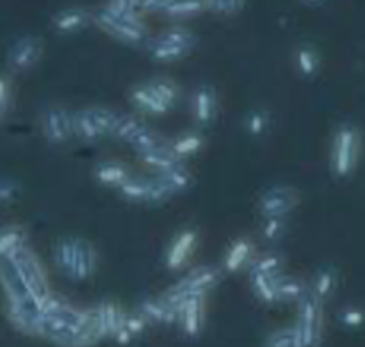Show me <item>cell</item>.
Masks as SVG:
<instances>
[{
    "mask_svg": "<svg viewBox=\"0 0 365 347\" xmlns=\"http://www.w3.org/2000/svg\"><path fill=\"white\" fill-rule=\"evenodd\" d=\"M0 278L9 292L11 301H32L41 305L43 299L50 294L45 269L27 246L0 260Z\"/></svg>",
    "mask_w": 365,
    "mask_h": 347,
    "instance_id": "1",
    "label": "cell"
},
{
    "mask_svg": "<svg viewBox=\"0 0 365 347\" xmlns=\"http://www.w3.org/2000/svg\"><path fill=\"white\" fill-rule=\"evenodd\" d=\"M284 266V257L280 253L267 252L259 257H253L250 262V273H262V274H273L278 276Z\"/></svg>",
    "mask_w": 365,
    "mask_h": 347,
    "instance_id": "30",
    "label": "cell"
},
{
    "mask_svg": "<svg viewBox=\"0 0 365 347\" xmlns=\"http://www.w3.org/2000/svg\"><path fill=\"white\" fill-rule=\"evenodd\" d=\"M192 110H195V118L200 125H207L214 120V114H216V93H214L210 86L198 88L195 95V102H192Z\"/></svg>",
    "mask_w": 365,
    "mask_h": 347,
    "instance_id": "19",
    "label": "cell"
},
{
    "mask_svg": "<svg viewBox=\"0 0 365 347\" xmlns=\"http://www.w3.org/2000/svg\"><path fill=\"white\" fill-rule=\"evenodd\" d=\"M128 143H130L132 148H134L138 153L146 152V150L150 148H155V146L168 145V141L159 134V132L152 130V128L146 127V125L141 128V130L135 132Z\"/></svg>",
    "mask_w": 365,
    "mask_h": 347,
    "instance_id": "34",
    "label": "cell"
},
{
    "mask_svg": "<svg viewBox=\"0 0 365 347\" xmlns=\"http://www.w3.org/2000/svg\"><path fill=\"white\" fill-rule=\"evenodd\" d=\"M96 269V252L88 241L77 239V249H75L73 266H71L70 278L73 280H88L93 276Z\"/></svg>",
    "mask_w": 365,
    "mask_h": 347,
    "instance_id": "14",
    "label": "cell"
},
{
    "mask_svg": "<svg viewBox=\"0 0 365 347\" xmlns=\"http://www.w3.org/2000/svg\"><path fill=\"white\" fill-rule=\"evenodd\" d=\"M13 192H14L13 185L2 184V182H0V202H6V200L13 198Z\"/></svg>",
    "mask_w": 365,
    "mask_h": 347,
    "instance_id": "43",
    "label": "cell"
},
{
    "mask_svg": "<svg viewBox=\"0 0 365 347\" xmlns=\"http://www.w3.org/2000/svg\"><path fill=\"white\" fill-rule=\"evenodd\" d=\"M335 285H337V273L331 266H324L317 271L316 280H314V287L310 294L316 296L321 303L327 298H330L331 292L335 291Z\"/></svg>",
    "mask_w": 365,
    "mask_h": 347,
    "instance_id": "25",
    "label": "cell"
},
{
    "mask_svg": "<svg viewBox=\"0 0 365 347\" xmlns=\"http://www.w3.org/2000/svg\"><path fill=\"white\" fill-rule=\"evenodd\" d=\"M267 347H299L294 328L292 330H280L273 333L267 341Z\"/></svg>",
    "mask_w": 365,
    "mask_h": 347,
    "instance_id": "39",
    "label": "cell"
},
{
    "mask_svg": "<svg viewBox=\"0 0 365 347\" xmlns=\"http://www.w3.org/2000/svg\"><path fill=\"white\" fill-rule=\"evenodd\" d=\"M95 177L100 184L113 185V187H120L130 173L125 164L116 162V160H103L95 167Z\"/></svg>",
    "mask_w": 365,
    "mask_h": 347,
    "instance_id": "21",
    "label": "cell"
},
{
    "mask_svg": "<svg viewBox=\"0 0 365 347\" xmlns=\"http://www.w3.org/2000/svg\"><path fill=\"white\" fill-rule=\"evenodd\" d=\"M287 230V217L285 216H269L264 217L262 235L267 242H278Z\"/></svg>",
    "mask_w": 365,
    "mask_h": 347,
    "instance_id": "36",
    "label": "cell"
},
{
    "mask_svg": "<svg viewBox=\"0 0 365 347\" xmlns=\"http://www.w3.org/2000/svg\"><path fill=\"white\" fill-rule=\"evenodd\" d=\"M269 128V114L264 109H257L246 118V130L252 138H262Z\"/></svg>",
    "mask_w": 365,
    "mask_h": 347,
    "instance_id": "37",
    "label": "cell"
},
{
    "mask_svg": "<svg viewBox=\"0 0 365 347\" xmlns=\"http://www.w3.org/2000/svg\"><path fill=\"white\" fill-rule=\"evenodd\" d=\"M252 259H253L252 239L248 237L237 239V241L232 242L227 255H225V271H227V273H235V271L242 269L245 266H250Z\"/></svg>",
    "mask_w": 365,
    "mask_h": 347,
    "instance_id": "17",
    "label": "cell"
},
{
    "mask_svg": "<svg viewBox=\"0 0 365 347\" xmlns=\"http://www.w3.org/2000/svg\"><path fill=\"white\" fill-rule=\"evenodd\" d=\"M75 249H77V237L61 239L56 244V249H53V260H56L57 267H59L66 276H70L71 266H73Z\"/></svg>",
    "mask_w": 365,
    "mask_h": 347,
    "instance_id": "29",
    "label": "cell"
},
{
    "mask_svg": "<svg viewBox=\"0 0 365 347\" xmlns=\"http://www.w3.org/2000/svg\"><path fill=\"white\" fill-rule=\"evenodd\" d=\"M299 202V195L296 189L287 185L267 189L260 198V214L264 217L269 216H287Z\"/></svg>",
    "mask_w": 365,
    "mask_h": 347,
    "instance_id": "8",
    "label": "cell"
},
{
    "mask_svg": "<svg viewBox=\"0 0 365 347\" xmlns=\"http://www.w3.org/2000/svg\"><path fill=\"white\" fill-rule=\"evenodd\" d=\"M138 157L141 159L143 164H146V166H150V167H155V170H159V171H164V170H168V167H171V166H175V164L180 162V160H178V157L171 152L170 141H168V145L155 146V148H150V150H146V152L138 153Z\"/></svg>",
    "mask_w": 365,
    "mask_h": 347,
    "instance_id": "22",
    "label": "cell"
},
{
    "mask_svg": "<svg viewBox=\"0 0 365 347\" xmlns=\"http://www.w3.org/2000/svg\"><path fill=\"white\" fill-rule=\"evenodd\" d=\"M203 145H205V139L200 132H187V134H182L175 138L173 141H170L171 152L178 157V160L198 153L203 148Z\"/></svg>",
    "mask_w": 365,
    "mask_h": 347,
    "instance_id": "24",
    "label": "cell"
},
{
    "mask_svg": "<svg viewBox=\"0 0 365 347\" xmlns=\"http://www.w3.org/2000/svg\"><path fill=\"white\" fill-rule=\"evenodd\" d=\"M139 314L146 319V323H177L178 312L173 305L166 301V298L146 299L139 309Z\"/></svg>",
    "mask_w": 365,
    "mask_h": 347,
    "instance_id": "16",
    "label": "cell"
},
{
    "mask_svg": "<svg viewBox=\"0 0 365 347\" xmlns=\"http://www.w3.org/2000/svg\"><path fill=\"white\" fill-rule=\"evenodd\" d=\"M24 246H27V234L24 228L16 224L0 228V260L11 257Z\"/></svg>",
    "mask_w": 365,
    "mask_h": 347,
    "instance_id": "23",
    "label": "cell"
},
{
    "mask_svg": "<svg viewBox=\"0 0 365 347\" xmlns=\"http://www.w3.org/2000/svg\"><path fill=\"white\" fill-rule=\"evenodd\" d=\"M360 153V132L355 125L344 123L335 134L331 150V170L335 177L346 178L355 171Z\"/></svg>",
    "mask_w": 365,
    "mask_h": 347,
    "instance_id": "4",
    "label": "cell"
},
{
    "mask_svg": "<svg viewBox=\"0 0 365 347\" xmlns=\"http://www.w3.org/2000/svg\"><path fill=\"white\" fill-rule=\"evenodd\" d=\"M344 323L346 324L362 323V314H360V312H346L344 314Z\"/></svg>",
    "mask_w": 365,
    "mask_h": 347,
    "instance_id": "44",
    "label": "cell"
},
{
    "mask_svg": "<svg viewBox=\"0 0 365 347\" xmlns=\"http://www.w3.org/2000/svg\"><path fill=\"white\" fill-rule=\"evenodd\" d=\"M296 64H298L299 73L305 78L316 77L319 71V53L312 45H302L296 52Z\"/></svg>",
    "mask_w": 365,
    "mask_h": 347,
    "instance_id": "32",
    "label": "cell"
},
{
    "mask_svg": "<svg viewBox=\"0 0 365 347\" xmlns=\"http://www.w3.org/2000/svg\"><path fill=\"white\" fill-rule=\"evenodd\" d=\"M146 328V319L141 316V314H135V316H127L125 317V323L120 330L114 333V341L118 344L125 346V344H130L138 335H141Z\"/></svg>",
    "mask_w": 365,
    "mask_h": 347,
    "instance_id": "33",
    "label": "cell"
},
{
    "mask_svg": "<svg viewBox=\"0 0 365 347\" xmlns=\"http://www.w3.org/2000/svg\"><path fill=\"white\" fill-rule=\"evenodd\" d=\"M177 323L189 337H196L205 324V303L203 296H191L182 303Z\"/></svg>",
    "mask_w": 365,
    "mask_h": 347,
    "instance_id": "13",
    "label": "cell"
},
{
    "mask_svg": "<svg viewBox=\"0 0 365 347\" xmlns=\"http://www.w3.org/2000/svg\"><path fill=\"white\" fill-rule=\"evenodd\" d=\"M118 114L103 107H89L73 114V135L82 141H98L106 135L113 134Z\"/></svg>",
    "mask_w": 365,
    "mask_h": 347,
    "instance_id": "6",
    "label": "cell"
},
{
    "mask_svg": "<svg viewBox=\"0 0 365 347\" xmlns=\"http://www.w3.org/2000/svg\"><path fill=\"white\" fill-rule=\"evenodd\" d=\"M246 0H205L207 9L220 14H234L242 9Z\"/></svg>",
    "mask_w": 365,
    "mask_h": 347,
    "instance_id": "38",
    "label": "cell"
},
{
    "mask_svg": "<svg viewBox=\"0 0 365 347\" xmlns=\"http://www.w3.org/2000/svg\"><path fill=\"white\" fill-rule=\"evenodd\" d=\"M95 21L107 34L114 36L128 45H139L146 39V27L139 20L138 14L118 13L106 6L95 14Z\"/></svg>",
    "mask_w": 365,
    "mask_h": 347,
    "instance_id": "3",
    "label": "cell"
},
{
    "mask_svg": "<svg viewBox=\"0 0 365 347\" xmlns=\"http://www.w3.org/2000/svg\"><path fill=\"white\" fill-rule=\"evenodd\" d=\"M307 294L305 284L298 278L280 276L277 278V296L278 301H299Z\"/></svg>",
    "mask_w": 365,
    "mask_h": 347,
    "instance_id": "27",
    "label": "cell"
},
{
    "mask_svg": "<svg viewBox=\"0 0 365 347\" xmlns=\"http://www.w3.org/2000/svg\"><path fill=\"white\" fill-rule=\"evenodd\" d=\"M41 41L34 36H25L20 38L9 50L7 63L13 71H27L34 66L41 57Z\"/></svg>",
    "mask_w": 365,
    "mask_h": 347,
    "instance_id": "10",
    "label": "cell"
},
{
    "mask_svg": "<svg viewBox=\"0 0 365 347\" xmlns=\"http://www.w3.org/2000/svg\"><path fill=\"white\" fill-rule=\"evenodd\" d=\"M118 191H120V195L125 200L135 203H159L171 196V192L160 184L159 178H155V180H146V178L128 177L118 187Z\"/></svg>",
    "mask_w": 365,
    "mask_h": 347,
    "instance_id": "7",
    "label": "cell"
},
{
    "mask_svg": "<svg viewBox=\"0 0 365 347\" xmlns=\"http://www.w3.org/2000/svg\"><path fill=\"white\" fill-rule=\"evenodd\" d=\"M252 274V289L257 294V298L266 303H277V278L273 274L262 273H250Z\"/></svg>",
    "mask_w": 365,
    "mask_h": 347,
    "instance_id": "28",
    "label": "cell"
},
{
    "mask_svg": "<svg viewBox=\"0 0 365 347\" xmlns=\"http://www.w3.org/2000/svg\"><path fill=\"white\" fill-rule=\"evenodd\" d=\"M132 103L138 107L139 110L148 114H166L170 110V107L155 95V93L150 89L148 84L138 86V88L132 89Z\"/></svg>",
    "mask_w": 365,
    "mask_h": 347,
    "instance_id": "20",
    "label": "cell"
},
{
    "mask_svg": "<svg viewBox=\"0 0 365 347\" xmlns=\"http://www.w3.org/2000/svg\"><path fill=\"white\" fill-rule=\"evenodd\" d=\"M91 317L100 338H103L114 337V333L123 326L127 316H125V312L118 303L102 301L98 306L91 309Z\"/></svg>",
    "mask_w": 365,
    "mask_h": 347,
    "instance_id": "11",
    "label": "cell"
},
{
    "mask_svg": "<svg viewBox=\"0 0 365 347\" xmlns=\"http://www.w3.org/2000/svg\"><path fill=\"white\" fill-rule=\"evenodd\" d=\"M9 96H11L9 81H7L6 77H0V118L6 114L7 105H9Z\"/></svg>",
    "mask_w": 365,
    "mask_h": 347,
    "instance_id": "41",
    "label": "cell"
},
{
    "mask_svg": "<svg viewBox=\"0 0 365 347\" xmlns=\"http://www.w3.org/2000/svg\"><path fill=\"white\" fill-rule=\"evenodd\" d=\"M196 242H198V234L192 228H185V230L178 232L177 237L171 241L170 249L166 253V266L168 269L177 271L182 269L189 259L192 257L196 249Z\"/></svg>",
    "mask_w": 365,
    "mask_h": 347,
    "instance_id": "12",
    "label": "cell"
},
{
    "mask_svg": "<svg viewBox=\"0 0 365 347\" xmlns=\"http://www.w3.org/2000/svg\"><path fill=\"white\" fill-rule=\"evenodd\" d=\"M148 86L150 89L170 107V109L177 105L178 98H180V88H178L177 82L166 77H157L152 78V81L148 82Z\"/></svg>",
    "mask_w": 365,
    "mask_h": 347,
    "instance_id": "31",
    "label": "cell"
},
{
    "mask_svg": "<svg viewBox=\"0 0 365 347\" xmlns=\"http://www.w3.org/2000/svg\"><path fill=\"white\" fill-rule=\"evenodd\" d=\"M43 135L52 145H63L73 135V114L61 107H52L43 116Z\"/></svg>",
    "mask_w": 365,
    "mask_h": 347,
    "instance_id": "9",
    "label": "cell"
},
{
    "mask_svg": "<svg viewBox=\"0 0 365 347\" xmlns=\"http://www.w3.org/2000/svg\"><path fill=\"white\" fill-rule=\"evenodd\" d=\"M89 21H91V14L88 11L82 7H68L53 16L52 25L61 34H73V32L82 31Z\"/></svg>",
    "mask_w": 365,
    "mask_h": 347,
    "instance_id": "15",
    "label": "cell"
},
{
    "mask_svg": "<svg viewBox=\"0 0 365 347\" xmlns=\"http://www.w3.org/2000/svg\"><path fill=\"white\" fill-rule=\"evenodd\" d=\"M157 178H159L160 184H163L171 195L187 191L192 185V175L189 173V170H185L180 162L168 167V170L159 171V177Z\"/></svg>",
    "mask_w": 365,
    "mask_h": 347,
    "instance_id": "18",
    "label": "cell"
},
{
    "mask_svg": "<svg viewBox=\"0 0 365 347\" xmlns=\"http://www.w3.org/2000/svg\"><path fill=\"white\" fill-rule=\"evenodd\" d=\"M107 7L127 14H138V11H141L139 9V0H109Z\"/></svg>",
    "mask_w": 365,
    "mask_h": 347,
    "instance_id": "40",
    "label": "cell"
},
{
    "mask_svg": "<svg viewBox=\"0 0 365 347\" xmlns=\"http://www.w3.org/2000/svg\"><path fill=\"white\" fill-rule=\"evenodd\" d=\"M195 45L196 38L191 31L175 27L170 31H164L153 41H150L148 53L152 59L159 61V63H173V61L187 56Z\"/></svg>",
    "mask_w": 365,
    "mask_h": 347,
    "instance_id": "5",
    "label": "cell"
},
{
    "mask_svg": "<svg viewBox=\"0 0 365 347\" xmlns=\"http://www.w3.org/2000/svg\"><path fill=\"white\" fill-rule=\"evenodd\" d=\"M221 280V271L216 269L212 266H202L192 269L191 273L185 278H182L175 287H171L170 291L164 294L166 301L170 305H173L177 309V312L180 310L182 303L185 301L191 296H203L205 298L207 292L210 289L216 287Z\"/></svg>",
    "mask_w": 365,
    "mask_h": 347,
    "instance_id": "2",
    "label": "cell"
},
{
    "mask_svg": "<svg viewBox=\"0 0 365 347\" xmlns=\"http://www.w3.org/2000/svg\"><path fill=\"white\" fill-rule=\"evenodd\" d=\"M145 127L141 120H138L135 116H118L116 123H114L113 128V135L114 138L121 139V141H130L132 135L135 134L138 130Z\"/></svg>",
    "mask_w": 365,
    "mask_h": 347,
    "instance_id": "35",
    "label": "cell"
},
{
    "mask_svg": "<svg viewBox=\"0 0 365 347\" xmlns=\"http://www.w3.org/2000/svg\"><path fill=\"white\" fill-rule=\"evenodd\" d=\"M205 9V0H168L163 13L171 18H191Z\"/></svg>",
    "mask_w": 365,
    "mask_h": 347,
    "instance_id": "26",
    "label": "cell"
},
{
    "mask_svg": "<svg viewBox=\"0 0 365 347\" xmlns=\"http://www.w3.org/2000/svg\"><path fill=\"white\" fill-rule=\"evenodd\" d=\"M168 0H139V9L141 11H160L166 7Z\"/></svg>",
    "mask_w": 365,
    "mask_h": 347,
    "instance_id": "42",
    "label": "cell"
},
{
    "mask_svg": "<svg viewBox=\"0 0 365 347\" xmlns=\"http://www.w3.org/2000/svg\"><path fill=\"white\" fill-rule=\"evenodd\" d=\"M302 2L309 7H319V6H323L327 0H302Z\"/></svg>",
    "mask_w": 365,
    "mask_h": 347,
    "instance_id": "45",
    "label": "cell"
}]
</instances>
